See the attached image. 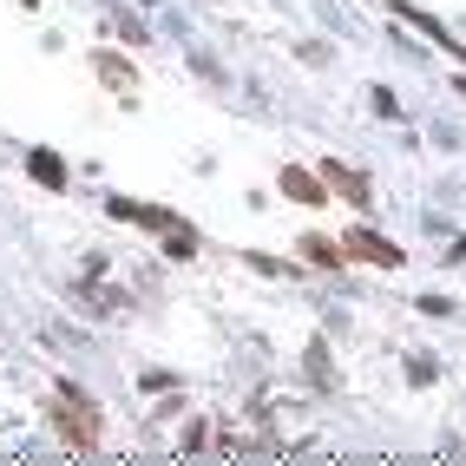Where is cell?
I'll return each mask as SVG.
<instances>
[{"mask_svg": "<svg viewBox=\"0 0 466 466\" xmlns=\"http://www.w3.org/2000/svg\"><path fill=\"white\" fill-rule=\"evenodd\" d=\"M53 427H59V440H66V446H99V407H92L79 388H59V401H53Z\"/></svg>", "mask_w": 466, "mask_h": 466, "instance_id": "obj_1", "label": "cell"}, {"mask_svg": "<svg viewBox=\"0 0 466 466\" xmlns=\"http://www.w3.org/2000/svg\"><path fill=\"white\" fill-rule=\"evenodd\" d=\"M92 73L106 79L112 92H138V73H131V66H125L119 53H92Z\"/></svg>", "mask_w": 466, "mask_h": 466, "instance_id": "obj_5", "label": "cell"}, {"mask_svg": "<svg viewBox=\"0 0 466 466\" xmlns=\"http://www.w3.org/2000/svg\"><path fill=\"white\" fill-rule=\"evenodd\" d=\"M27 171H33V178H40V185H46V191H66V164H59L53 152H33V158H27Z\"/></svg>", "mask_w": 466, "mask_h": 466, "instance_id": "obj_6", "label": "cell"}, {"mask_svg": "<svg viewBox=\"0 0 466 466\" xmlns=\"http://www.w3.org/2000/svg\"><path fill=\"white\" fill-rule=\"evenodd\" d=\"M20 7H40V0H20Z\"/></svg>", "mask_w": 466, "mask_h": 466, "instance_id": "obj_8", "label": "cell"}, {"mask_svg": "<svg viewBox=\"0 0 466 466\" xmlns=\"http://www.w3.org/2000/svg\"><path fill=\"white\" fill-rule=\"evenodd\" d=\"M282 197H296V204H328V185H322V171L282 164Z\"/></svg>", "mask_w": 466, "mask_h": 466, "instance_id": "obj_4", "label": "cell"}, {"mask_svg": "<svg viewBox=\"0 0 466 466\" xmlns=\"http://www.w3.org/2000/svg\"><path fill=\"white\" fill-rule=\"evenodd\" d=\"M303 257H309V263H322V270H342L348 249H342V243H328V237H303Z\"/></svg>", "mask_w": 466, "mask_h": 466, "instance_id": "obj_7", "label": "cell"}, {"mask_svg": "<svg viewBox=\"0 0 466 466\" xmlns=\"http://www.w3.org/2000/svg\"><path fill=\"white\" fill-rule=\"evenodd\" d=\"M342 249H348V257H361V263H381V270H401V263H407L401 243H388L381 230H348Z\"/></svg>", "mask_w": 466, "mask_h": 466, "instance_id": "obj_2", "label": "cell"}, {"mask_svg": "<svg viewBox=\"0 0 466 466\" xmlns=\"http://www.w3.org/2000/svg\"><path fill=\"white\" fill-rule=\"evenodd\" d=\"M322 185L336 191V197H348L355 210H368V197H375V191H368V178H361V171H348V164H336V158L322 164Z\"/></svg>", "mask_w": 466, "mask_h": 466, "instance_id": "obj_3", "label": "cell"}]
</instances>
